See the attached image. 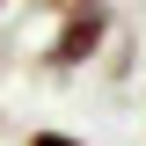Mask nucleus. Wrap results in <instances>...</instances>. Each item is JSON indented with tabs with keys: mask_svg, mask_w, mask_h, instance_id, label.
I'll return each instance as SVG.
<instances>
[{
	"mask_svg": "<svg viewBox=\"0 0 146 146\" xmlns=\"http://www.w3.org/2000/svg\"><path fill=\"white\" fill-rule=\"evenodd\" d=\"M110 7L102 0H80V7H58V29H51V44L36 51V66L44 73H80V66H95L102 58V44H110Z\"/></svg>",
	"mask_w": 146,
	"mask_h": 146,
	"instance_id": "obj_1",
	"label": "nucleus"
},
{
	"mask_svg": "<svg viewBox=\"0 0 146 146\" xmlns=\"http://www.w3.org/2000/svg\"><path fill=\"white\" fill-rule=\"evenodd\" d=\"M22 146H88V139H73V131H51V124H36Z\"/></svg>",
	"mask_w": 146,
	"mask_h": 146,
	"instance_id": "obj_2",
	"label": "nucleus"
},
{
	"mask_svg": "<svg viewBox=\"0 0 146 146\" xmlns=\"http://www.w3.org/2000/svg\"><path fill=\"white\" fill-rule=\"evenodd\" d=\"M36 7H51V15H58V7H80V0H36Z\"/></svg>",
	"mask_w": 146,
	"mask_h": 146,
	"instance_id": "obj_3",
	"label": "nucleus"
},
{
	"mask_svg": "<svg viewBox=\"0 0 146 146\" xmlns=\"http://www.w3.org/2000/svg\"><path fill=\"white\" fill-rule=\"evenodd\" d=\"M0 7H7V0H0Z\"/></svg>",
	"mask_w": 146,
	"mask_h": 146,
	"instance_id": "obj_4",
	"label": "nucleus"
}]
</instances>
